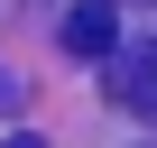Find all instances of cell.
Listing matches in <instances>:
<instances>
[{"instance_id":"obj_2","label":"cell","mask_w":157,"mask_h":148,"mask_svg":"<svg viewBox=\"0 0 157 148\" xmlns=\"http://www.w3.org/2000/svg\"><path fill=\"white\" fill-rule=\"evenodd\" d=\"M56 37H65V56H93V65H102V56L120 46V19H111V0H74Z\"/></svg>"},{"instance_id":"obj_1","label":"cell","mask_w":157,"mask_h":148,"mask_svg":"<svg viewBox=\"0 0 157 148\" xmlns=\"http://www.w3.org/2000/svg\"><path fill=\"white\" fill-rule=\"evenodd\" d=\"M111 102L129 111V120H157V46H129V56H111Z\"/></svg>"}]
</instances>
